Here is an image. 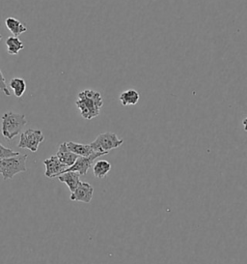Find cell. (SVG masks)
Here are the masks:
<instances>
[{"label": "cell", "mask_w": 247, "mask_h": 264, "mask_svg": "<svg viewBox=\"0 0 247 264\" xmlns=\"http://www.w3.org/2000/svg\"><path fill=\"white\" fill-rule=\"evenodd\" d=\"M10 87L14 91L17 98H21L26 90V83L24 79L14 78L10 81Z\"/></svg>", "instance_id": "2e32d148"}, {"label": "cell", "mask_w": 247, "mask_h": 264, "mask_svg": "<svg viewBox=\"0 0 247 264\" xmlns=\"http://www.w3.org/2000/svg\"><path fill=\"white\" fill-rule=\"evenodd\" d=\"M243 125H244V130L246 131L247 133V118H245L244 119V121H243Z\"/></svg>", "instance_id": "d6986e66"}, {"label": "cell", "mask_w": 247, "mask_h": 264, "mask_svg": "<svg viewBox=\"0 0 247 264\" xmlns=\"http://www.w3.org/2000/svg\"><path fill=\"white\" fill-rule=\"evenodd\" d=\"M5 24H6V27L8 28V30L15 37H19L20 34L27 31L26 25L15 18H7L5 20Z\"/></svg>", "instance_id": "4fadbf2b"}, {"label": "cell", "mask_w": 247, "mask_h": 264, "mask_svg": "<svg viewBox=\"0 0 247 264\" xmlns=\"http://www.w3.org/2000/svg\"><path fill=\"white\" fill-rule=\"evenodd\" d=\"M44 164L46 165L45 175L49 178H55L60 176L61 174L65 173L68 166L62 163L57 156H51L50 158L46 159L44 161Z\"/></svg>", "instance_id": "ba28073f"}, {"label": "cell", "mask_w": 247, "mask_h": 264, "mask_svg": "<svg viewBox=\"0 0 247 264\" xmlns=\"http://www.w3.org/2000/svg\"><path fill=\"white\" fill-rule=\"evenodd\" d=\"M111 163L105 160H99L93 166V173L96 178H104L111 170Z\"/></svg>", "instance_id": "5bb4252c"}, {"label": "cell", "mask_w": 247, "mask_h": 264, "mask_svg": "<svg viewBox=\"0 0 247 264\" xmlns=\"http://www.w3.org/2000/svg\"><path fill=\"white\" fill-rule=\"evenodd\" d=\"M94 195V188L92 185L86 182H80L75 192L72 193L70 199L73 202H80L84 203H90Z\"/></svg>", "instance_id": "52a82bcc"}, {"label": "cell", "mask_w": 247, "mask_h": 264, "mask_svg": "<svg viewBox=\"0 0 247 264\" xmlns=\"http://www.w3.org/2000/svg\"><path fill=\"white\" fill-rule=\"evenodd\" d=\"M56 156L57 158L59 159V161L66 164L68 167L72 166L76 159L78 158L77 155H76L75 153H73L67 146V142H63L60 144L58 150H57V153H56Z\"/></svg>", "instance_id": "9c48e42d"}, {"label": "cell", "mask_w": 247, "mask_h": 264, "mask_svg": "<svg viewBox=\"0 0 247 264\" xmlns=\"http://www.w3.org/2000/svg\"><path fill=\"white\" fill-rule=\"evenodd\" d=\"M123 143L124 140L118 138V136L114 133L107 132L99 135L97 139L90 143V145L95 152L108 154L110 150L120 147Z\"/></svg>", "instance_id": "277c9868"}, {"label": "cell", "mask_w": 247, "mask_h": 264, "mask_svg": "<svg viewBox=\"0 0 247 264\" xmlns=\"http://www.w3.org/2000/svg\"><path fill=\"white\" fill-rule=\"evenodd\" d=\"M76 105L84 119L91 120L99 116L100 108L103 106V100L98 91L85 89L78 93Z\"/></svg>", "instance_id": "6da1fadb"}, {"label": "cell", "mask_w": 247, "mask_h": 264, "mask_svg": "<svg viewBox=\"0 0 247 264\" xmlns=\"http://www.w3.org/2000/svg\"><path fill=\"white\" fill-rule=\"evenodd\" d=\"M1 134L6 140H13L21 133L23 127L27 124L24 114L12 111L5 112L1 117Z\"/></svg>", "instance_id": "7a4b0ae2"}, {"label": "cell", "mask_w": 247, "mask_h": 264, "mask_svg": "<svg viewBox=\"0 0 247 264\" xmlns=\"http://www.w3.org/2000/svg\"><path fill=\"white\" fill-rule=\"evenodd\" d=\"M27 154H19L18 156L0 160V174L3 176V179L11 180L15 175L25 172L27 170Z\"/></svg>", "instance_id": "3957f363"}, {"label": "cell", "mask_w": 247, "mask_h": 264, "mask_svg": "<svg viewBox=\"0 0 247 264\" xmlns=\"http://www.w3.org/2000/svg\"><path fill=\"white\" fill-rule=\"evenodd\" d=\"M19 155V152H16L10 148H7L5 146H3L0 143V160L5 158H10V157H14V156H18Z\"/></svg>", "instance_id": "e0dca14e"}, {"label": "cell", "mask_w": 247, "mask_h": 264, "mask_svg": "<svg viewBox=\"0 0 247 264\" xmlns=\"http://www.w3.org/2000/svg\"><path fill=\"white\" fill-rule=\"evenodd\" d=\"M45 137L41 130L28 129L20 134L19 148L28 149L31 152H37L39 145L44 142Z\"/></svg>", "instance_id": "5b68a950"}, {"label": "cell", "mask_w": 247, "mask_h": 264, "mask_svg": "<svg viewBox=\"0 0 247 264\" xmlns=\"http://www.w3.org/2000/svg\"><path fill=\"white\" fill-rule=\"evenodd\" d=\"M0 91H1V90H0Z\"/></svg>", "instance_id": "44dd1931"}, {"label": "cell", "mask_w": 247, "mask_h": 264, "mask_svg": "<svg viewBox=\"0 0 247 264\" xmlns=\"http://www.w3.org/2000/svg\"><path fill=\"white\" fill-rule=\"evenodd\" d=\"M106 154L104 153H99V152H95L94 154H92L91 156L89 157H78L76 159V162L67 168L66 172L67 171H75V172H77L79 173V175H85L88 170L90 169V167L92 166L93 164V162L97 158H99L101 156H104Z\"/></svg>", "instance_id": "8992f818"}, {"label": "cell", "mask_w": 247, "mask_h": 264, "mask_svg": "<svg viewBox=\"0 0 247 264\" xmlns=\"http://www.w3.org/2000/svg\"><path fill=\"white\" fill-rule=\"evenodd\" d=\"M67 146L73 153H75L78 157H89L95 153L90 144H82L70 142H67Z\"/></svg>", "instance_id": "8fae6325"}, {"label": "cell", "mask_w": 247, "mask_h": 264, "mask_svg": "<svg viewBox=\"0 0 247 264\" xmlns=\"http://www.w3.org/2000/svg\"><path fill=\"white\" fill-rule=\"evenodd\" d=\"M58 180L61 183H65L70 191L73 193L76 191V189L78 187L80 184V175L77 172L75 171H67L60 176H58Z\"/></svg>", "instance_id": "30bf717a"}, {"label": "cell", "mask_w": 247, "mask_h": 264, "mask_svg": "<svg viewBox=\"0 0 247 264\" xmlns=\"http://www.w3.org/2000/svg\"><path fill=\"white\" fill-rule=\"evenodd\" d=\"M1 39H2V35L0 34V41H1Z\"/></svg>", "instance_id": "ffe728a7"}, {"label": "cell", "mask_w": 247, "mask_h": 264, "mask_svg": "<svg viewBox=\"0 0 247 264\" xmlns=\"http://www.w3.org/2000/svg\"><path fill=\"white\" fill-rule=\"evenodd\" d=\"M0 90L6 95V96H10L11 93L10 91L8 90V87H7V83H6V81H5V78L0 70Z\"/></svg>", "instance_id": "ac0fdd59"}, {"label": "cell", "mask_w": 247, "mask_h": 264, "mask_svg": "<svg viewBox=\"0 0 247 264\" xmlns=\"http://www.w3.org/2000/svg\"><path fill=\"white\" fill-rule=\"evenodd\" d=\"M140 99L139 93L134 89H129L122 92L119 96V101L124 106H135Z\"/></svg>", "instance_id": "7c38bea8"}, {"label": "cell", "mask_w": 247, "mask_h": 264, "mask_svg": "<svg viewBox=\"0 0 247 264\" xmlns=\"http://www.w3.org/2000/svg\"><path fill=\"white\" fill-rule=\"evenodd\" d=\"M6 47H7V53L10 55H17L19 53L24 49L23 42L19 40V37H9L6 40Z\"/></svg>", "instance_id": "9a60e30c"}]
</instances>
